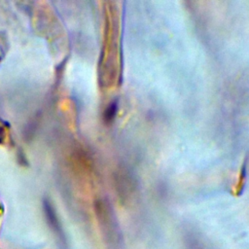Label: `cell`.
<instances>
[{
    "label": "cell",
    "instance_id": "obj_1",
    "mask_svg": "<svg viewBox=\"0 0 249 249\" xmlns=\"http://www.w3.org/2000/svg\"><path fill=\"white\" fill-rule=\"evenodd\" d=\"M96 210L106 246L108 249H120L123 244V234L113 209L105 201H99Z\"/></svg>",
    "mask_w": 249,
    "mask_h": 249
},
{
    "label": "cell",
    "instance_id": "obj_2",
    "mask_svg": "<svg viewBox=\"0 0 249 249\" xmlns=\"http://www.w3.org/2000/svg\"><path fill=\"white\" fill-rule=\"evenodd\" d=\"M117 109H118V105L116 102H112L105 110L104 112V119L107 122H110L114 119L116 113H117Z\"/></svg>",
    "mask_w": 249,
    "mask_h": 249
}]
</instances>
